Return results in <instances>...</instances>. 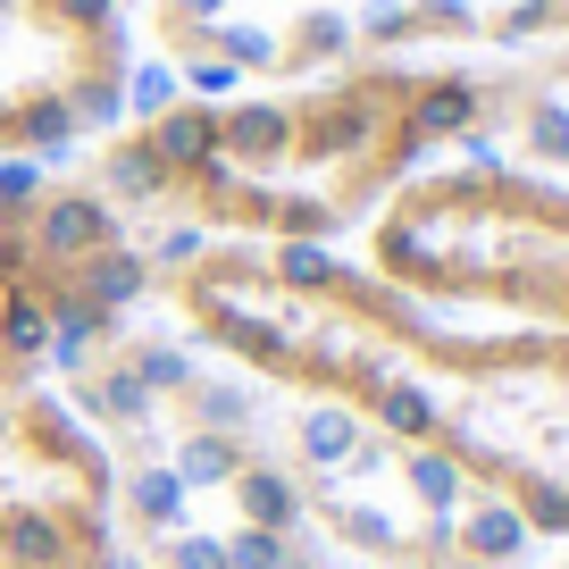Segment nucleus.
I'll return each mask as SVG.
<instances>
[{"mask_svg":"<svg viewBox=\"0 0 569 569\" xmlns=\"http://www.w3.org/2000/svg\"><path fill=\"white\" fill-rule=\"evenodd\" d=\"M51 360L42 327L0 310V569H134L109 452Z\"/></svg>","mask_w":569,"mask_h":569,"instance_id":"8","label":"nucleus"},{"mask_svg":"<svg viewBox=\"0 0 569 569\" xmlns=\"http://www.w3.org/2000/svg\"><path fill=\"white\" fill-rule=\"evenodd\" d=\"M284 402V393H277ZM284 469L343 569H528L536 545L436 452L393 445L327 402H284Z\"/></svg>","mask_w":569,"mask_h":569,"instance_id":"6","label":"nucleus"},{"mask_svg":"<svg viewBox=\"0 0 569 569\" xmlns=\"http://www.w3.org/2000/svg\"><path fill=\"white\" fill-rule=\"evenodd\" d=\"M134 0H0V168H68L134 118Z\"/></svg>","mask_w":569,"mask_h":569,"instance_id":"9","label":"nucleus"},{"mask_svg":"<svg viewBox=\"0 0 569 569\" xmlns=\"http://www.w3.org/2000/svg\"><path fill=\"white\" fill-rule=\"evenodd\" d=\"M545 569H569V545H561V552H552V561H545Z\"/></svg>","mask_w":569,"mask_h":569,"instance_id":"11","label":"nucleus"},{"mask_svg":"<svg viewBox=\"0 0 569 569\" xmlns=\"http://www.w3.org/2000/svg\"><path fill=\"white\" fill-rule=\"evenodd\" d=\"M177 234L142 227L84 168H0V310L51 336V352L109 336L160 302Z\"/></svg>","mask_w":569,"mask_h":569,"instance_id":"7","label":"nucleus"},{"mask_svg":"<svg viewBox=\"0 0 569 569\" xmlns=\"http://www.w3.org/2000/svg\"><path fill=\"white\" fill-rule=\"evenodd\" d=\"M184 92L302 84L352 59H502L569 42V0H134Z\"/></svg>","mask_w":569,"mask_h":569,"instance_id":"4","label":"nucleus"},{"mask_svg":"<svg viewBox=\"0 0 569 569\" xmlns=\"http://www.w3.org/2000/svg\"><path fill=\"white\" fill-rule=\"evenodd\" d=\"M486 151V59H352L302 84L168 92L92 142L84 177L177 243L343 251L427 160Z\"/></svg>","mask_w":569,"mask_h":569,"instance_id":"2","label":"nucleus"},{"mask_svg":"<svg viewBox=\"0 0 569 569\" xmlns=\"http://www.w3.org/2000/svg\"><path fill=\"white\" fill-rule=\"evenodd\" d=\"M160 319L284 402H327L393 445L436 452L478 495L569 545V336L445 319L377 284L352 251L177 243Z\"/></svg>","mask_w":569,"mask_h":569,"instance_id":"1","label":"nucleus"},{"mask_svg":"<svg viewBox=\"0 0 569 569\" xmlns=\"http://www.w3.org/2000/svg\"><path fill=\"white\" fill-rule=\"evenodd\" d=\"M51 377L109 452L134 569H343L293 495L284 402L201 352L160 302L68 343Z\"/></svg>","mask_w":569,"mask_h":569,"instance_id":"3","label":"nucleus"},{"mask_svg":"<svg viewBox=\"0 0 569 569\" xmlns=\"http://www.w3.org/2000/svg\"><path fill=\"white\" fill-rule=\"evenodd\" d=\"M352 260L445 319L569 336V184L486 151L427 160L410 184H393Z\"/></svg>","mask_w":569,"mask_h":569,"instance_id":"5","label":"nucleus"},{"mask_svg":"<svg viewBox=\"0 0 569 569\" xmlns=\"http://www.w3.org/2000/svg\"><path fill=\"white\" fill-rule=\"evenodd\" d=\"M486 160L569 184V42L486 59Z\"/></svg>","mask_w":569,"mask_h":569,"instance_id":"10","label":"nucleus"}]
</instances>
